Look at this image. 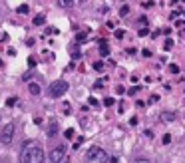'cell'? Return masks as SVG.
I'll list each match as a JSON object with an SVG mask.
<instances>
[{"instance_id": "obj_1", "label": "cell", "mask_w": 185, "mask_h": 163, "mask_svg": "<svg viewBox=\"0 0 185 163\" xmlns=\"http://www.w3.org/2000/svg\"><path fill=\"white\" fill-rule=\"evenodd\" d=\"M20 163H44V151L36 143H26L20 151Z\"/></svg>"}, {"instance_id": "obj_2", "label": "cell", "mask_w": 185, "mask_h": 163, "mask_svg": "<svg viewBox=\"0 0 185 163\" xmlns=\"http://www.w3.org/2000/svg\"><path fill=\"white\" fill-rule=\"evenodd\" d=\"M68 91V82L66 80H56L52 84L48 86V94H50V98H60V96H64Z\"/></svg>"}, {"instance_id": "obj_3", "label": "cell", "mask_w": 185, "mask_h": 163, "mask_svg": "<svg viewBox=\"0 0 185 163\" xmlns=\"http://www.w3.org/2000/svg\"><path fill=\"white\" fill-rule=\"evenodd\" d=\"M107 157H110V155H107L102 147H96V145H94V147H90V149H88V159H90V161L107 163Z\"/></svg>"}, {"instance_id": "obj_4", "label": "cell", "mask_w": 185, "mask_h": 163, "mask_svg": "<svg viewBox=\"0 0 185 163\" xmlns=\"http://www.w3.org/2000/svg\"><path fill=\"white\" fill-rule=\"evenodd\" d=\"M12 139H14V124L10 121V124H6L2 127V131H0V141L4 145H10Z\"/></svg>"}, {"instance_id": "obj_5", "label": "cell", "mask_w": 185, "mask_h": 163, "mask_svg": "<svg viewBox=\"0 0 185 163\" xmlns=\"http://www.w3.org/2000/svg\"><path fill=\"white\" fill-rule=\"evenodd\" d=\"M66 145H58V147H54L50 151V161L52 163H62L64 161V157H66Z\"/></svg>"}, {"instance_id": "obj_6", "label": "cell", "mask_w": 185, "mask_h": 163, "mask_svg": "<svg viewBox=\"0 0 185 163\" xmlns=\"http://www.w3.org/2000/svg\"><path fill=\"white\" fill-rule=\"evenodd\" d=\"M159 118H161V121H173L175 119V111H163Z\"/></svg>"}, {"instance_id": "obj_7", "label": "cell", "mask_w": 185, "mask_h": 163, "mask_svg": "<svg viewBox=\"0 0 185 163\" xmlns=\"http://www.w3.org/2000/svg\"><path fill=\"white\" fill-rule=\"evenodd\" d=\"M28 90H30L32 96H38V94H40V86L38 84H30V86H28Z\"/></svg>"}, {"instance_id": "obj_8", "label": "cell", "mask_w": 185, "mask_h": 163, "mask_svg": "<svg viewBox=\"0 0 185 163\" xmlns=\"http://www.w3.org/2000/svg\"><path fill=\"white\" fill-rule=\"evenodd\" d=\"M74 2H76V0H60V6L62 8H70V6H74Z\"/></svg>"}, {"instance_id": "obj_9", "label": "cell", "mask_w": 185, "mask_h": 163, "mask_svg": "<svg viewBox=\"0 0 185 163\" xmlns=\"http://www.w3.org/2000/svg\"><path fill=\"white\" fill-rule=\"evenodd\" d=\"M99 54H102V56H110V48H107L104 42H102V46H99Z\"/></svg>"}, {"instance_id": "obj_10", "label": "cell", "mask_w": 185, "mask_h": 163, "mask_svg": "<svg viewBox=\"0 0 185 163\" xmlns=\"http://www.w3.org/2000/svg\"><path fill=\"white\" fill-rule=\"evenodd\" d=\"M44 22H46V18H44V16H36V18H34V24H36V26H42Z\"/></svg>"}, {"instance_id": "obj_11", "label": "cell", "mask_w": 185, "mask_h": 163, "mask_svg": "<svg viewBox=\"0 0 185 163\" xmlns=\"http://www.w3.org/2000/svg\"><path fill=\"white\" fill-rule=\"evenodd\" d=\"M113 104H116V99H113V98H106V99H104V105H106V107H112Z\"/></svg>"}, {"instance_id": "obj_12", "label": "cell", "mask_w": 185, "mask_h": 163, "mask_svg": "<svg viewBox=\"0 0 185 163\" xmlns=\"http://www.w3.org/2000/svg\"><path fill=\"white\" fill-rule=\"evenodd\" d=\"M56 131H58V125H56V124H52V125H50V131H48V135H50V137H52V135H56Z\"/></svg>"}, {"instance_id": "obj_13", "label": "cell", "mask_w": 185, "mask_h": 163, "mask_svg": "<svg viewBox=\"0 0 185 163\" xmlns=\"http://www.w3.org/2000/svg\"><path fill=\"white\" fill-rule=\"evenodd\" d=\"M147 34H149V30H147L146 26L143 28H139V32H137V36H141V38H143V36H147Z\"/></svg>"}, {"instance_id": "obj_14", "label": "cell", "mask_w": 185, "mask_h": 163, "mask_svg": "<svg viewBox=\"0 0 185 163\" xmlns=\"http://www.w3.org/2000/svg\"><path fill=\"white\" fill-rule=\"evenodd\" d=\"M94 70L102 72V70H104V62H96V64H94Z\"/></svg>"}, {"instance_id": "obj_15", "label": "cell", "mask_w": 185, "mask_h": 163, "mask_svg": "<svg viewBox=\"0 0 185 163\" xmlns=\"http://www.w3.org/2000/svg\"><path fill=\"white\" fill-rule=\"evenodd\" d=\"M161 141H163V145L171 143V135H169V133H165V135H163V139H161Z\"/></svg>"}, {"instance_id": "obj_16", "label": "cell", "mask_w": 185, "mask_h": 163, "mask_svg": "<svg viewBox=\"0 0 185 163\" xmlns=\"http://www.w3.org/2000/svg\"><path fill=\"white\" fill-rule=\"evenodd\" d=\"M18 12H20V14H28V6H26V4L18 6Z\"/></svg>"}, {"instance_id": "obj_17", "label": "cell", "mask_w": 185, "mask_h": 163, "mask_svg": "<svg viewBox=\"0 0 185 163\" xmlns=\"http://www.w3.org/2000/svg\"><path fill=\"white\" fill-rule=\"evenodd\" d=\"M169 72H171V74H179V66H175V64L169 66Z\"/></svg>"}, {"instance_id": "obj_18", "label": "cell", "mask_w": 185, "mask_h": 163, "mask_svg": "<svg viewBox=\"0 0 185 163\" xmlns=\"http://www.w3.org/2000/svg\"><path fill=\"white\" fill-rule=\"evenodd\" d=\"M165 50H173V40H171V38L165 42Z\"/></svg>"}, {"instance_id": "obj_19", "label": "cell", "mask_w": 185, "mask_h": 163, "mask_svg": "<svg viewBox=\"0 0 185 163\" xmlns=\"http://www.w3.org/2000/svg\"><path fill=\"white\" fill-rule=\"evenodd\" d=\"M14 104H16V98H8L6 99V105H8V107H12Z\"/></svg>"}, {"instance_id": "obj_20", "label": "cell", "mask_w": 185, "mask_h": 163, "mask_svg": "<svg viewBox=\"0 0 185 163\" xmlns=\"http://www.w3.org/2000/svg\"><path fill=\"white\" fill-rule=\"evenodd\" d=\"M64 135H66L68 139H72V137H74V129H66V131H64Z\"/></svg>"}, {"instance_id": "obj_21", "label": "cell", "mask_w": 185, "mask_h": 163, "mask_svg": "<svg viewBox=\"0 0 185 163\" xmlns=\"http://www.w3.org/2000/svg\"><path fill=\"white\" fill-rule=\"evenodd\" d=\"M133 163H149V159H146V157H137Z\"/></svg>"}, {"instance_id": "obj_22", "label": "cell", "mask_w": 185, "mask_h": 163, "mask_svg": "<svg viewBox=\"0 0 185 163\" xmlns=\"http://www.w3.org/2000/svg\"><path fill=\"white\" fill-rule=\"evenodd\" d=\"M82 143H84V137H80L78 141H76V143H74V149H78V147H80V145H82Z\"/></svg>"}, {"instance_id": "obj_23", "label": "cell", "mask_w": 185, "mask_h": 163, "mask_svg": "<svg viewBox=\"0 0 185 163\" xmlns=\"http://www.w3.org/2000/svg\"><path fill=\"white\" fill-rule=\"evenodd\" d=\"M127 12H129V8H127V6H121V10H119V14H121V16H126Z\"/></svg>"}, {"instance_id": "obj_24", "label": "cell", "mask_w": 185, "mask_h": 163, "mask_svg": "<svg viewBox=\"0 0 185 163\" xmlns=\"http://www.w3.org/2000/svg\"><path fill=\"white\" fill-rule=\"evenodd\" d=\"M116 38H118V40L124 38V30H116Z\"/></svg>"}, {"instance_id": "obj_25", "label": "cell", "mask_w": 185, "mask_h": 163, "mask_svg": "<svg viewBox=\"0 0 185 163\" xmlns=\"http://www.w3.org/2000/svg\"><path fill=\"white\" fill-rule=\"evenodd\" d=\"M137 91H139V88H137V86H133V88L127 91V94H129V96H133V94H137Z\"/></svg>"}, {"instance_id": "obj_26", "label": "cell", "mask_w": 185, "mask_h": 163, "mask_svg": "<svg viewBox=\"0 0 185 163\" xmlns=\"http://www.w3.org/2000/svg\"><path fill=\"white\" fill-rule=\"evenodd\" d=\"M88 104H90V105H96V107H98V99H96V98H90V99H88Z\"/></svg>"}, {"instance_id": "obj_27", "label": "cell", "mask_w": 185, "mask_h": 163, "mask_svg": "<svg viewBox=\"0 0 185 163\" xmlns=\"http://www.w3.org/2000/svg\"><path fill=\"white\" fill-rule=\"evenodd\" d=\"M116 91H118V94H126V88H124V86H118Z\"/></svg>"}, {"instance_id": "obj_28", "label": "cell", "mask_w": 185, "mask_h": 163, "mask_svg": "<svg viewBox=\"0 0 185 163\" xmlns=\"http://www.w3.org/2000/svg\"><path fill=\"white\" fill-rule=\"evenodd\" d=\"M86 40V32H82V34H78V42H84Z\"/></svg>"}, {"instance_id": "obj_29", "label": "cell", "mask_w": 185, "mask_h": 163, "mask_svg": "<svg viewBox=\"0 0 185 163\" xmlns=\"http://www.w3.org/2000/svg\"><path fill=\"white\" fill-rule=\"evenodd\" d=\"M28 64H30V68H34V66H36V60H34V58H28Z\"/></svg>"}, {"instance_id": "obj_30", "label": "cell", "mask_w": 185, "mask_h": 163, "mask_svg": "<svg viewBox=\"0 0 185 163\" xmlns=\"http://www.w3.org/2000/svg\"><path fill=\"white\" fill-rule=\"evenodd\" d=\"M175 26H179V28H183V26H185V22H183V20H177V22H175Z\"/></svg>"}, {"instance_id": "obj_31", "label": "cell", "mask_w": 185, "mask_h": 163, "mask_svg": "<svg viewBox=\"0 0 185 163\" xmlns=\"http://www.w3.org/2000/svg\"><path fill=\"white\" fill-rule=\"evenodd\" d=\"M70 52H72V56H74V58H78V56H80V54H78V50H76V48H72Z\"/></svg>"}, {"instance_id": "obj_32", "label": "cell", "mask_w": 185, "mask_h": 163, "mask_svg": "<svg viewBox=\"0 0 185 163\" xmlns=\"http://www.w3.org/2000/svg\"><path fill=\"white\" fill-rule=\"evenodd\" d=\"M107 163H118V157H107Z\"/></svg>"}, {"instance_id": "obj_33", "label": "cell", "mask_w": 185, "mask_h": 163, "mask_svg": "<svg viewBox=\"0 0 185 163\" xmlns=\"http://www.w3.org/2000/svg\"><path fill=\"white\" fill-rule=\"evenodd\" d=\"M141 54H143V58H149V56H151V52H149V50H143Z\"/></svg>"}, {"instance_id": "obj_34", "label": "cell", "mask_w": 185, "mask_h": 163, "mask_svg": "<svg viewBox=\"0 0 185 163\" xmlns=\"http://www.w3.org/2000/svg\"><path fill=\"white\" fill-rule=\"evenodd\" d=\"M177 16H179V12H177V10H175V12H171V16H169V18H171V20H175V18H177Z\"/></svg>"}, {"instance_id": "obj_35", "label": "cell", "mask_w": 185, "mask_h": 163, "mask_svg": "<svg viewBox=\"0 0 185 163\" xmlns=\"http://www.w3.org/2000/svg\"><path fill=\"white\" fill-rule=\"evenodd\" d=\"M80 2H84V0H80Z\"/></svg>"}]
</instances>
